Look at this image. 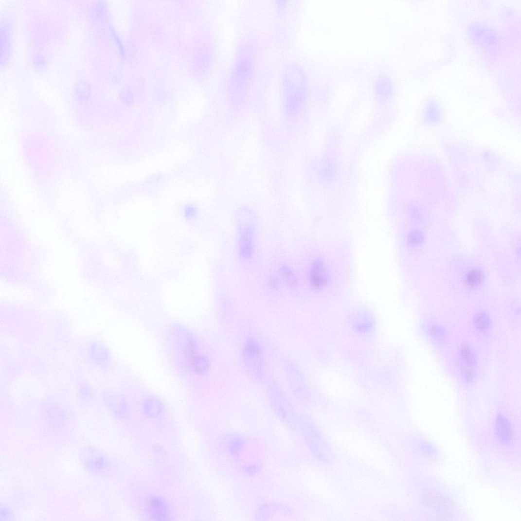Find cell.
Listing matches in <instances>:
<instances>
[{
  "instance_id": "obj_8",
  "label": "cell",
  "mask_w": 521,
  "mask_h": 521,
  "mask_svg": "<svg viewBox=\"0 0 521 521\" xmlns=\"http://www.w3.org/2000/svg\"><path fill=\"white\" fill-rule=\"evenodd\" d=\"M495 433L497 438L503 441L511 440L512 431L508 420L502 415H498L495 421Z\"/></svg>"
},
{
  "instance_id": "obj_15",
  "label": "cell",
  "mask_w": 521,
  "mask_h": 521,
  "mask_svg": "<svg viewBox=\"0 0 521 521\" xmlns=\"http://www.w3.org/2000/svg\"><path fill=\"white\" fill-rule=\"evenodd\" d=\"M183 213L185 217L188 218H194L197 216V208L193 205H187L183 209Z\"/></svg>"
},
{
  "instance_id": "obj_13",
  "label": "cell",
  "mask_w": 521,
  "mask_h": 521,
  "mask_svg": "<svg viewBox=\"0 0 521 521\" xmlns=\"http://www.w3.org/2000/svg\"><path fill=\"white\" fill-rule=\"evenodd\" d=\"M246 349L247 352L251 357H256L258 356L260 354V348L258 343L253 339H249L247 341Z\"/></svg>"
},
{
  "instance_id": "obj_14",
  "label": "cell",
  "mask_w": 521,
  "mask_h": 521,
  "mask_svg": "<svg viewBox=\"0 0 521 521\" xmlns=\"http://www.w3.org/2000/svg\"><path fill=\"white\" fill-rule=\"evenodd\" d=\"M423 234L419 231L414 230L410 233L408 235V241L411 245H418L423 240Z\"/></svg>"
},
{
  "instance_id": "obj_9",
  "label": "cell",
  "mask_w": 521,
  "mask_h": 521,
  "mask_svg": "<svg viewBox=\"0 0 521 521\" xmlns=\"http://www.w3.org/2000/svg\"><path fill=\"white\" fill-rule=\"evenodd\" d=\"M473 321L475 328L481 331L489 329L491 326L490 318L488 315L484 312L476 314L474 318Z\"/></svg>"
},
{
  "instance_id": "obj_5",
  "label": "cell",
  "mask_w": 521,
  "mask_h": 521,
  "mask_svg": "<svg viewBox=\"0 0 521 521\" xmlns=\"http://www.w3.org/2000/svg\"><path fill=\"white\" fill-rule=\"evenodd\" d=\"M186 358L193 368L198 373L205 372L208 368V361L203 355L198 354L196 350V343L193 339L190 340L189 345L186 349Z\"/></svg>"
},
{
  "instance_id": "obj_12",
  "label": "cell",
  "mask_w": 521,
  "mask_h": 521,
  "mask_svg": "<svg viewBox=\"0 0 521 521\" xmlns=\"http://www.w3.org/2000/svg\"><path fill=\"white\" fill-rule=\"evenodd\" d=\"M430 333L432 337L439 341H444L446 339V332L439 326L433 325L430 328Z\"/></svg>"
},
{
  "instance_id": "obj_6",
  "label": "cell",
  "mask_w": 521,
  "mask_h": 521,
  "mask_svg": "<svg viewBox=\"0 0 521 521\" xmlns=\"http://www.w3.org/2000/svg\"><path fill=\"white\" fill-rule=\"evenodd\" d=\"M253 229L246 226L241 230L239 239V251L240 256L245 259L252 257L253 249Z\"/></svg>"
},
{
  "instance_id": "obj_1",
  "label": "cell",
  "mask_w": 521,
  "mask_h": 521,
  "mask_svg": "<svg viewBox=\"0 0 521 521\" xmlns=\"http://www.w3.org/2000/svg\"><path fill=\"white\" fill-rule=\"evenodd\" d=\"M301 75L295 65L287 68L283 73L282 95L286 114L295 116L302 104L303 90Z\"/></svg>"
},
{
  "instance_id": "obj_11",
  "label": "cell",
  "mask_w": 521,
  "mask_h": 521,
  "mask_svg": "<svg viewBox=\"0 0 521 521\" xmlns=\"http://www.w3.org/2000/svg\"><path fill=\"white\" fill-rule=\"evenodd\" d=\"M150 509L153 517L157 519L162 520L167 515L166 508L163 503L160 501H155L151 504Z\"/></svg>"
},
{
  "instance_id": "obj_16",
  "label": "cell",
  "mask_w": 521,
  "mask_h": 521,
  "mask_svg": "<svg viewBox=\"0 0 521 521\" xmlns=\"http://www.w3.org/2000/svg\"><path fill=\"white\" fill-rule=\"evenodd\" d=\"M282 273L284 275V278L285 280L290 285L295 284V277L294 275L293 272L287 268H284L282 269Z\"/></svg>"
},
{
  "instance_id": "obj_7",
  "label": "cell",
  "mask_w": 521,
  "mask_h": 521,
  "mask_svg": "<svg viewBox=\"0 0 521 521\" xmlns=\"http://www.w3.org/2000/svg\"><path fill=\"white\" fill-rule=\"evenodd\" d=\"M326 272L323 264L319 261L314 262L309 271V281L314 289H320L327 282Z\"/></svg>"
},
{
  "instance_id": "obj_10",
  "label": "cell",
  "mask_w": 521,
  "mask_h": 521,
  "mask_svg": "<svg viewBox=\"0 0 521 521\" xmlns=\"http://www.w3.org/2000/svg\"><path fill=\"white\" fill-rule=\"evenodd\" d=\"M483 279V274L479 269H473L470 271L467 275L466 282L471 287H476L480 285Z\"/></svg>"
},
{
  "instance_id": "obj_2",
  "label": "cell",
  "mask_w": 521,
  "mask_h": 521,
  "mask_svg": "<svg viewBox=\"0 0 521 521\" xmlns=\"http://www.w3.org/2000/svg\"><path fill=\"white\" fill-rule=\"evenodd\" d=\"M235 61L230 81L232 96H245L252 78L253 59L247 50L240 51Z\"/></svg>"
},
{
  "instance_id": "obj_4",
  "label": "cell",
  "mask_w": 521,
  "mask_h": 521,
  "mask_svg": "<svg viewBox=\"0 0 521 521\" xmlns=\"http://www.w3.org/2000/svg\"><path fill=\"white\" fill-rule=\"evenodd\" d=\"M463 372L466 381L471 382L474 377L476 359L472 349L468 346H463L460 350Z\"/></svg>"
},
{
  "instance_id": "obj_3",
  "label": "cell",
  "mask_w": 521,
  "mask_h": 521,
  "mask_svg": "<svg viewBox=\"0 0 521 521\" xmlns=\"http://www.w3.org/2000/svg\"><path fill=\"white\" fill-rule=\"evenodd\" d=\"M423 502L430 511L437 516L447 519L452 517L453 506L448 498L429 492L424 495Z\"/></svg>"
}]
</instances>
